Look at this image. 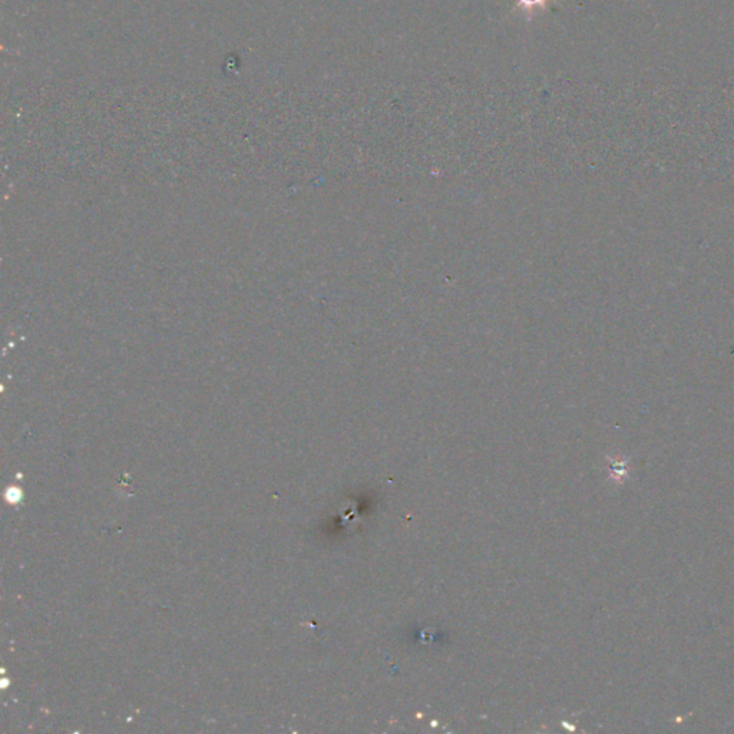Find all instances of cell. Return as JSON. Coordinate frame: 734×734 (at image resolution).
Masks as SVG:
<instances>
[{"instance_id": "1", "label": "cell", "mask_w": 734, "mask_h": 734, "mask_svg": "<svg viewBox=\"0 0 734 734\" xmlns=\"http://www.w3.org/2000/svg\"><path fill=\"white\" fill-rule=\"evenodd\" d=\"M549 2H552V0H517V9L529 13L535 9H545Z\"/></svg>"}]
</instances>
